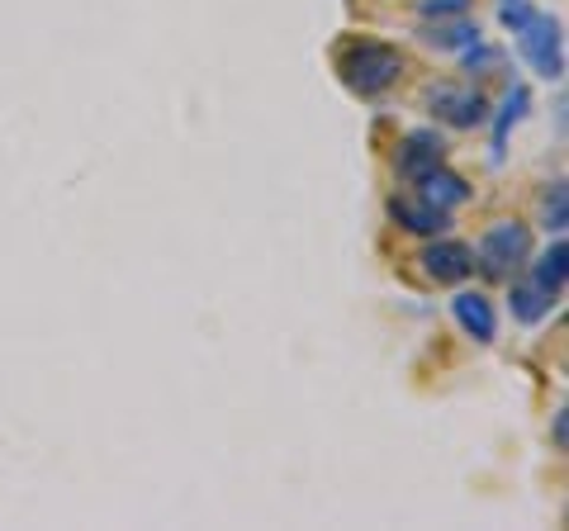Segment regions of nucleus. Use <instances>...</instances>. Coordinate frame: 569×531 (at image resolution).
I'll use <instances>...</instances> for the list:
<instances>
[{"label":"nucleus","mask_w":569,"mask_h":531,"mask_svg":"<svg viewBox=\"0 0 569 531\" xmlns=\"http://www.w3.org/2000/svg\"><path fill=\"white\" fill-rule=\"evenodd\" d=\"M337 72H342V81L351 86L356 96L376 100V96H385L389 86L403 77V52L389 48V43H376V39H361V43L342 48V58H337Z\"/></svg>","instance_id":"nucleus-1"},{"label":"nucleus","mask_w":569,"mask_h":531,"mask_svg":"<svg viewBox=\"0 0 569 531\" xmlns=\"http://www.w3.org/2000/svg\"><path fill=\"white\" fill-rule=\"evenodd\" d=\"M475 271L485 280H512L531 261V228L522 219H498L475 247Z\"/></svg>","instance_id":"nucleus-2"},{"label":"nucleus","mask_w":569,"mask_h":531,"mask_svg":"<svg viewBox=\"0 0 569 531\" xmlns=\"http://www.w3.org/2000/svg\"><path fill=\"white\" fill-rule=\"evenodd\" d=\"M518 43H522V58L531 62V72H537V77H546V81L565 77V33H560V20L531 10V20L518 29Z\"/></svg>","instance_id":"nucleus-3"},{"label":"nucleus","mask_w":569,"mask_h":531,"mask_svg":"<svg viewBox=\"0 0 569 531\" xmlns=\"http://www.w3.org/2000/svg\"><path fill=\"white\" fill-rule=\"evenodd\" d=\"M418 261H422V271L432 275L437 285H460V280H466V275L475 271V257H470V247H466V242H451L447 233L427 242Z\"/></svg>","instance_id":"nucleus-4"},{"label":"nucleus","mask_w":569,"mask_h":531,"mask_svg":"<svg viewBox=\"0 0 569 531\" xmlns=\"http://www.w3.org/2000/svg\"><path fill=\"white\" fill-rule=\"evenodd\" d=\"M427 104H432L451 129H475V123H485L493 114L479 91H456V86H427Z\"/></svg>","instance_id":"nucleus-5"},{"label":"nucleus","mask_w":569,"mask_h":531,"mask_svg":"<svg viewBox=\"0 0 569 531\" xmlns=\"http://www.w3.org/2000/svg\"><path fill=\"white\" fill-rule=\"evenodd\" d=\"M389 219H395L399 228H408V233H418V238H441L451 228L447 209L427 204L422 194H395V200H389Z\"/></svg>","instance_id":"nucleus-6"},{"label":"nucleus","mask_w":569,"mask_h":531,"mask_svg":"<svg viewBox=\"0 0 569 531\" xmlns=\"http://www.w3.org/2000/svg\"><path fill=\"white\" fill-rule=\"evenodd\" d=\"M441 162H447V143H441V133L418 129V133L403 138V148H399V176L403 181H418L422 171H432Z\"/></svg>","instance_id":"nucleus-7"},{"label":"nucleus","mask_w":569,"mask_h":531,"mask_svg":"<svg viewBox=\"0 0 569 531\" xmlns=\"http://www.w3.org/2000/svg\"><path fill=\"white\" fill-rule=\"evenodd\" d=\"M451 313H456V323L466 328V338L475 342H493L498 338V313L489 304V294H479V290H460L451 299Z\"/></svg>","instance_id":"nucleus-8"},{"label":"nucleus","mask_w":569,"mask_h":531,"mask_svg":"<svg viewBox=\"0 0 569 531\" xmlns=\"http://www.w3.org/2000/svg\"><path fill=\"white\" fill-rule=\"evenodd\" d=\"M413 186H418V194H422L427 204L447 209V214H451V209H460V204L470 200V186H466V176L447 171V162H441V167H432V171H422Z\"/></svg>","instance_id":"nucleus-9"},{"label":"nucleus","mask_w":569,"mask_h":531,"mask_svg":"<svg viewBox=\"0 0 569 531\" xmlns=\"http://www.w3.org/2000/svg\"><path fill=\"white\" fill-rule=\"evenodd\" d=\"M479 39H485V33H479V24L470 14H456V20H422V43L437 48V52H466Z\"/></svg>","instance_id":"nucleus-10"},{"label":"nucleus","mask_w":569,"mask_h":531,"mask_svg":"<svg viewBox=\"0 0 569 531\" xmlns=\"http://www.w3.org/2000/svg\"><path fill=\"white\" fill-rule=\"evenodd\" d=\"M565 271H569V247H565V238H556L537 261H531V285H541V290L560 304V294H565Z\"/></svg>","instance_id":"nucleus-11"},{"label":"nucleus","mask_w":569,"mask_h":531,"mask_svg":"<svg viewBox=\"0 0 569 531\" xmlns=\"http://www.w3.org/2000/svg\"><path fill=\"white\" fill-rule=\"evenodd\" d=\"M527 104H531L527 86H508V96H503V104H498V114H493V162H503V152H508V133L522 123Z\"/></svg>","instance_id":"nucleus-12"},{"label":"nucleus","mask_w":569,"mask_h":531,"mask_svg":"<svg viewBox=\"0 0 569 531\" xmlns=\"http://www.w3.org/2000/svg\"><path fill=\"white\" fill-rule=\"evenodd\" d=\"M508 309L518 323H541V318H550V309H556V299H550L541 285H531V280H512Z\"/></svg>","instance_id":"nucleus-13"},{"label":"nucleus","mask_w":569,"mask_h":531,"mask_svg":"<svg viewBox=\"0 0 569 531\" xmlns=\"http://www.w3.org/2000/svg\"><path fill=\"white\" fill-rule=\"evenodd\" d=\"M565 223H569V190H565V181H550L546 200H541V228L560 238V233H565Z\"/></svg>","instance_id":"nucleus-14"},{"label":"nucleus","mask_w":569,"mask_h":531,"mask_svg":"<svg viewBox=\"0 0 569 531\" xmlns=\"http://www.w3.org/2000/svg\"><path fill=\"white\" fill-rule=\"evenodd\" d=\"M475 0H418L422 20H456V14H470Z\"/></svg>","instance_id":"nucleus-15"},{"label":"nucleus","mask_w":569,"mask_h":531,"mask_svg":"<svg viewBox=\"0 0 569 531\" xmlns=\"http://www.w3.org/2000/svg\"><path fill=\"white\" fill-rule=\"evenodd\" d=\"M460 58H466L470 72H493V67H498V48H485V39H479L475 48L460 52Z\"/></svg>","instance_id":"nucleus-16"}]
</instances>
